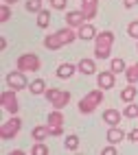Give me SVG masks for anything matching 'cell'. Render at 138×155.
<instances>
[{
	"label": "cell",
	"mask_w": 138,
	"mask_h": 155,
	"mask_svg": "<svg viewBox=\"0 0 138 155\" xmlns=\"http://www.w3.org/2000/svg\"><path fill=\"white\" fill-rule=\"evenodd\" d=\"M112 46H114V33L112 31H101L94 37V57L97 59H108L112 55Z\"/></svg>",
	"instance_id": "1"
},
{
	"label": "cell",
	"mask_w": 138,
	"mask_h": 155,
	"mask_svg": "<svg viewBox=\"0 0 138 155\" xmlns=\"http://www.w3.org/2000/svg\"><path fill=\"white\" fill-rule=\"evenodd\" d=\"M101 103H103V90H90L86 96H83L79 101V111L81 114H92L97 107H101Z\"/></svg>",
	"instance_id": "2"
},
{
	"label": "cell",
	"mask_w": 138,
	"mask_h": 155,
	"mask_svg": "<svg viewBox=\"0 0 138 155\" xmlns=\"http://www.w3.org/2000/svg\"><path fill=\"white\" fill-rule=\"evenodd\" d=\"M46 101L53 105V109H64L70 103V92L68 90H59V87H48L44 92Z\"/></svg>",
	"instance_id": "3"
},
{
	"label": "cell",
	"mask_w": 138,
	"mask_h": 155,
	"mask_svg": "<svg viewBox=\"0 0 138 155\" xmlns=\"http://www.w3.org/2000/svg\"><path fill=\"white\" fill-rule=\"evenodd\" d=\"M16 66L22 70V72H37L42 68V61H40V57L35 53H24V55L18 57Z\"/></svg>",
	"instance_id": "4"
},
{
	"label": "cell",
	"mask_w": 138,
	"mask_h": 155,
	"mask_svg": "<svg viewBox=\"0 0 138 155\" xmlns=\"http://www.w3.org/2000/svg\"><path fill=\"white\" fill-rule=\"evenodd\" d=\"M20 129H22V120H20L18 116H11L7 122L0 125V138L2 140H13L20 133Z\"/></svg>",
	"instance_id": "5"
},
{
	"label": "cell",
	"mask_w": 138,
	"mask_h": 155,
	"mask_svg": "<svg viewBox=\"0 0 138 155\" xmlns=\"http://www.w3.org/2000/svg\"><path fill=\"white\" fill-rule=\"evenodd\" d=\"M0 107L5 111H9L11 116H16L18 109H20V103H18V96H16V90H5L2 94H0Z\"/></svg>",
	"instance_id": "6"
},
{
	"label": "cell",
	"mask_w": 138,
	"mask_h": 155,
	"mask_svg": "<svg viewBox=\"0 0 138 155\" xmlns=\"http://www.w3.org/2000/svg\"><path fill=\"white\" fill-rule=\"evenodd\" d=\"M7 87H11V90H16V92H20V90H24L26 85H29V81H26V72H22V70H16V72H9L7 74Z\"/></svg>",
	"instance_id": "7"
},
{
	"label": "cell",
	"mask_w": 138,
	"mask_h": 155,
	"mask_svg": "<svg viewBox=\"0 0 138 155\" xmlns=\"http://www.w3.org/2000/svg\"><path fill=\"white\" fill-rule=\"evenodd\" d=\"M116 83V72L112 70H105V72H99V77H97V85L101 90H112Z\"/></svg>",
	"instance_id": "8"
},
{
	"label": "cell",
	"mask_w": 138,
	"mask_h": 155,
	"mask_svg": "<svg viewBox=\"0 0 138 155\" xmlns=\"http://www.w3.org/2000/svg\"><path fill=\"white\" fill-rule=\"evenodd\" d=\"M86 22H88V18H86V13H83L81 9H79V11H68L66 13V24L72 26V28H79Z\"/></svg>",
	"instance_id": "9"
},
{
	"label": "cell",
	"mask_w": 138,
	"mask_h": 155,
	"mask_svg": "<svg viewBox=\"0 0 138 155\" xmlns=\"http://www.w3.org/2000/svg\"><path fill=\"white\" fill-rule=\"evenodd\" d=\"M57 37H59V42H61L64 46H66V44H72L75 39H79L77 31L72 28V26H68V24L64 26V28H59V31H57Z\"/></svg>",
	"instance_id": "10"
},
{
	"label": "cell",
	"mask_w": 138,
	"mask_h": 155,
	"mask_svg": "<svg viewBox=\"0 0 138 155\" xmlns=\"http://www.w3.org/2000/svg\"><path fill=\"white\" fill-rule=\"evenodd\" d=\"M81 11L88 20H94L99 13V0H81Z\"/></svg>",
	"instance_id": "11"
},
{
	"label": "cell",
	"mask_w": 138,
	"mask_h": 155,
	"mask_svg": "<svg viewBox=\"0 0 138 155\" xmlns=\"http://www.w3.org/2000/svg\"><path fill=\"white\" fill-rule=\"evenodd\" d=\"M121 118H123V114L119 109H114V107H110V109L103 111V120H105V125H110V127L121 125Z\"/></svg>",
	"instance_id": "12"
},
{
	"label": "cell",
	"mask_w": 138,
	"mask_h": 155,
	"mask_svg": "<svg viewBox=\"0 0 138 155\" xmlns=\"http://www.w3.org/2000/svg\"><path fill=\"white\" fill-rule=\"evenodd\" d=\"M77 35H79V39H83V42H90V39L97 37V28H94L90 22H86L83 26L77 28Z\"/></svg>",
	"instance_id": "13"
},
{
	"label": "cell",
	"mask_w": 138,
	"mask_h": 155,
	"mask_svg": "<svg viewBox=\"0 0 138 155\" xmlns=\"http://www.w3.org/2000/svg\"><path fill=\"white\" fill-rule=\"evenodd\" d=\"M64 114H61V109H53L50 114H48V118H46V125L48 127H64Z\"/></svg>",
	"instance_id": "14"
},
{
	"label": "cell",
	"mask_w": 138,
	"mask_h": 155,
	"mask_svg": "<svg viewBox=\"0 0 138 155\" xmlns=\"http://www.w3.org/2000/svg\"><path fill=\"white\" fill-rule=\"evenodd\" d=\"M123 140H125V131H123L119 125L108 129V142H110V144H119V142H123Z\"/></svg>",
	"instance_id": "15"
},
{
	"label": "cell",
	"mask_w": 138,
	"mask_h": 155,
	"mask_svg": "<svg viewBox=\"0 0 138 155\" xmlns=\"http://www.w3.org/2000/svg\"><path fill=\"white\" fill-rule=\"evenodd\" d=\"M77 70L81 72V74H94L97 72V66H94V59H81L79 64H77Z\"/></svg>",
	"instance_id": "16"
},
{
	"label": "cell",
	"mask_w": 138,
	"mask_h": 155,
	"mask_svg": "<svg viewBox=\"0 0 138 155\" xmlns=\"http://www.w3.org/2000/svg\"><path fill=\"white\" fill-rule=\"evenodd\" d=\"M121 101L123 103H132V101H136V96H138V90H136V85L134 83H129V85H127V87H123L121 90Z\"/></svg>",
	"instance_id": "17"
},
{
	"label": "cell",
	"mask_w": 138,
	"mask_h": 155,
	"mask_svg": "<svg viewBox=\"0 0 138 155\" xmlns=\"http://www.w3.org/2000/svg\"><path fill=\"white\" fill-rule=\"evenodd\" d=\"M31 136H33V140H35V142H42V140H46V138L50 136V131H48V125H37V127H33Z\"/></svg>",
	"instance_id": "18"
},
{
	"label": "cell",
	"mask_w": 138,
	"mask_h": 155,
	"mask_svg": "<svg viewBox=\"0 0 138 155\" xmlns=\"http://www.w3.org/2000/svg\"><path fill=\"white\" fill-rule=\"evenodd\" d=\"M75 72H77V66H72V64H59L57 77H59V79H70Z\"/></svg>",
	"instance_id": "19"
},
{
	"label": "cell",
	"mask_w": 138,
	"mask_h": 155,
	"mask_svg": "<svg viewBox=\"0 0 138 155\" xmlns=\"http://www.w3.org/2000/svg\"><path fill=\"white\" fill-rule=\"evenodd\" d=\"M64 44L59 42V37H57V33H53V35H46L44 37V48H48V50H59Z\"/></svg>",
	"instance_id": "20"
},
{
	"label": "cell",
	"mask_w": 138,
	"mask_h": 155,
	"mask_svg": "<svg viewBox=\"0 0 138 155\" xmlns=\"http://www.w3.org/2000/svg\"><path fill=\"white\" fill-rule=\"evenodd\" d=\"M44 92H46V83H44V79H35V81H31V94L40 96V94H44Z\"/></svg>",
	"instance_id": "21"
},
{
	"label": "cell",
	"mask_w": 138,
	"mask_h": 155,
	"mask_svg": "<svg viewBox=\"0 0 138 155\" xmlns=\"http://www.w3.org/2000/svg\"><path fill=\"white\" fill-rule=\"evenodd\" d=\"M48 24H50V11H48V9H42V11L37 13V26L46 28Z\"/></svg>",
	"instance_id": "22"
},
{
	"label": "cell",
	"mask_w": 138,
	"mask_h": 155,
	"mask_svg": "<svg viewBox=\"0 0 138 155\" xmlns=\"http://www.w3.org/2000/svg\"><path fill=\"white\" fill-rule=\"evenodd\" d=\"M125 79L129 81V83H136V81H138V61H136V64H132V66H127Z\"/></svg>",
	"instance_id": "23"
},
{
	"label": "cell",
	"mask_w": 138,
	"mask_h": 155,
	"mask_svg": "<svg viewBox=\"0 0 138 155\" xmlns=\"http://www.w3.org/2000/svg\"><path fill=\"white\" fill-rule=\"evenodd\" d=\"M110 70L119 74V72H125V70H127V64H125L121 57H116V59H112V61H110Z\"/></svg>",
	"instance_id": "24"
},
{
	"label": "cell",
	"mask_w": 138,
	"mask_h": 155,
	"mask_svg": "<svg viewBox=\"0 0 138 155\" xmlns=\"http://www.w3.org/2000/svg\"><path fill=\"white\" fill-rule=\"evenodd\" d=\"M64 147H66L68 151H77V149H79V136H75V133L66 136V142H64Z\"/></svg>",
	"instance_id": "25"
},
{
	"label": "cell",
	"mask_w": 138,
	"mask_h": 155,
	"mask_svg": "<svg viewBox=\"0 0 138 155\" xmlns=\"http://www.w3.org/2000/svg\"><path fill=\"white\" fill-rule=\"evenodd\" d=\"M123 116L125 118H138V105L132 101V103H127V107L123 109Z\"/></svg>",
	"instance_id": "26"
},
{
	"label": "cell",
	"mask_w": 138,
	"mask_h": 155,
	"mask_svg": "<svg viewBox=\"0 0 138 155\" xmlns=\"http://www.w3.org/2000/svg\"><path fill=\"white\" fill-rule=\"evenodd\" d=\"M24 7H26L29 13H40L42 9H44V7H42V0H26Z\"/></svg>",
	"instance_id": "27"
},
{
	"label": "cell",
	"mask_w": 138,
	"mask_h": 155,
	"mask_svg": "<svg viewBox=\"0 0 138 155\" xmlns=\"http://www.w3.org/2000/svg\"><path fill=\"white\" fill-rule=\"evenodd\" d=\"M31 155H48V147L44 144V140L33 144V149H31Z\"/></svg>",
	"instance_id": "28"
},
{
	"label": "cell",
	"mask_w": 138,
	"mask_h": 155,
	"mask_svg": "<svg viewBox=\"0 0 138 155\" xmlns=\"http://www.w3.org/2000/svg\"><path fill=\"white\" fill-rule=\"evenodd\" d=\"M9 18H11V9H9L7 2H2L0 5V22H7Z\"/></svg>",
	"instance_id": "29"
},
{
	"label": "cell",
	"mask_w": 138,
	"mask_h": 155,
	"mask_svg": "<svg viewBox=\"0 0 138 155\" xmlns=\"http://www.w3.org/2000/svg\"><path fill=\"white\" fill-rule=\"evenodd\" d=\"M127 35L134 37V39H138V20H134V22L127 24Z\"/></svg>",
	"instance_id": "30"
},
{
	"label": "cell",
	"mask_w": 138,
	"mask_h": 155,
	"mask_svg": "<svg viewBox=\"0 0 138 155\" xmlns=\"http://www.w3.org/2000/svg\"><path fill=\"white\" fill-rule=\"evenodd\" d=\"M66 0H50V7L53 9H57V11H64V9H66Z\"/></svg>",
	"instance_id": "31"
},
{
	"label": "cell",
	"mask_w": 138,
	"mask_h": 155,
	"mask_svg": "<svg viewBox=\"0 0 138 155\" xmlns=\"http://www.w3.org/2000/svg\"><path fill=\"white\" fill-rule=\"evenodd\" d=\"M48 131H50L53 138H59L61 133H64V127H48Z\"/></svg>",
	"instance_id": "32"
},
{
	"label": "cell",
	"mask_w": 138,
	"mask_h": 155,
	"mask_svg": "<svg viewBox=\"0 0 138 155\" xmlns=\"http://www.w3.org/2000/svg\"><path fill=\"white\" fill-rule=\"evenodd\" d=\"M103 155H116V144H110V147L103 149Z\"/></svg>",
	"instance_id": "33"
},
{
	"label": "cell",
	"mask_w": 138,
	"mask_h": 155,
	"mask_svg": "<svg viewBox=\"0 0 138 155\" xmlns=\"http://www.w3.org/2000/svg\"><path fill=\"white\" fill-rule=\"evenodd\" d=\"M127 138H129L132 142H138V127H136V129H132V131H129V136H127Z\"/></svg>",
	"instance_id": "34"
},
{
	"label": "cell",
	"mask_w": 138,
	"mask_h": 155,
	"mask_svg": "<svg viewBox=\"0 0 138 155\" xmlns=\"http://www.w3.org/2000/svg\"><path fill=\"white\" fill-rule=\"evenodd\" d=\"M123 5H125L127 9H132V7H136V5H138V0H123Z\"/></svg>",
	"instance_id": "35"
},
{
	"label": "cell",
	"mask_w": 138,
	"mask_h": 155,
	"mask_svg": "<svg viewBox=\"0 0 138 155\" xmlns=\"http://www.w3.org/2000/svg\"><path fill=\"white\" fill-rule=\"evenodd\" d=\"M2 2H7V5H16L18 0H2Z\"/></svg>",
	"instance_id": "36"
}]
</instances>
